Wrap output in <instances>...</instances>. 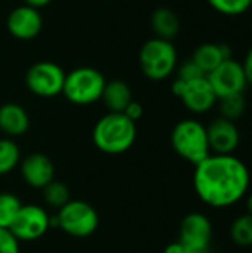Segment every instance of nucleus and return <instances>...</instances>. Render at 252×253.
<instances>
[{"label":"nucleus","instance_id":"obj_1","mask_svg":"<svg viewBox=\"0 0 252 253\" xmlns=\"http://www.w3.org/2000/svg\"><path fill=\"white\" fill-rule=\"evenodd\" d=\"M250 181L247 165L232 154H209L196 165L193 175L198 197L217 209L238 203L247 194Z\"/></svg>","mask_w":252,"mask_h":253},{"label":"nucleus","instance_id":"obj_2","mask_svg":"<svg viewBox=\"0 0 252 253\" xmlns=\"http://www.w3.org/2000/svg\"><path fill=\"white\" fill-rule=\"evenodd\" d=\"M137 139V126L123 113H107L92 130L95 147L105 154H122L128 151Z\"/></svg>","mask_w":252,"mask_h":253},{"label":"nucleus","instance_id":"obj_3","mask_svg":"<svg viewBox=\"0 0 252 253\" xmlns=\"http://www.w3.org/2000/svg\"><path fill=\"white\" fill-rule=\"evenodd\" d=\"M138 62L143 74L147 79L153 82H162L175 71L178 53L171 40L153 37L141 46Z\"/></svg>","mask_w":252,"mask_h":253},{"label":"nucleus","instance_id":"obj_4","mask_svg":"<svg viewBox=\"0 0 252 253\" xmlns=\"http://www.w3.org/2000/svg\"><path fill=\"white\" fill-rule=\"evenodd\" d=\"M171 144L180 157L195 166L211 154L206 127L195 119H186L175 125L171 133Z\"/></svg>","mask_w":252,"mask_h":253},{"label":"nucleus","instance_id":"obj_5","mask_svg":"<svg viewBox=\"0 0 252 253\" xmlns=\"http://www.w3.org/2000/svg\"><path fill=\"white\" fill-rule=\"evenodd\" d=\"M105 77L94 67H79L65 74L62 95L74 105H91L101 99Z\"/></svg>","mask_w":252,"mask_h":253},{"label":"nucleus","instance_id":"obj_6","mask_svg":"<svg viewBox=\"0 0 252 253\" xmlns=\"http://www.w3.org/2000/svg\"><path fill=\"white\" fill-rule=\"evenodd\" d=\"M55 224L68 236L88 237L95 233L100 224L97 211L83 200H70L53 218Z\"/></svg>","mask_w":252,"mask_h":253},{"label":"nucleus","instance_id":"obj_7","mask_svg":"<svg viewBox=\"0 0 252 253\" xmlns=\"http://www.w3.org/2000/svg\"><path fill=\"white\" fill-rule=\"evenodd\" d=\"M64 82L65 71L61 65L50 61L33 64L25 74V84L28 90L40 98H53L62 93Z\"/></svg>","mask_w":252,"mask_h":253},{"label":"nucleus","instance_id":"obj_8","mask_svg":"<svg viewBox=\"0 0 252 253\" xmlns=\"http://www.w3.org/2000/svg\"><path fill=\"white\" fill-rule=\"evenodd\" d=\"M172 93L178 96L183 101L184 107L195 114H203L209 111L218 101L206 77L195 79L190 82H183L177 79L172 83Z\"/></svg>","mask_w":252,"mask_h":253},{"label":"nucleus","instance_id":"obj_9","mask_svg":"<svg viewBox=\"0 0 252 253\" xmlns=\"http://www.w3.org/2000/svg\"><path fill=\"white\" fill-rule=\"evenodd\" d=\"M50 225V216L43 208L37 205H22L9 230L18 242H33L45 236Z\"/></svg>","mask_w":252,"mask_h":253},{"label":"nucleus","instance_id":"obj_10","mask_svg":"<svg viewBox=\"0 0 252 253\" xmlns=\"http://www.w3.org/2000/svg\"><path fill=\"white\" fill-rule=\"evenodd\" d=\"M208 82L211 83L217 98H224L229 95L244 93L245 87L248 86L242 64L232 59L221 62L214 71L206 76Z\"/></svg>","mask_w":252,"mask_h":253},{"label":"nucleus","instance_id":"obj_11","mask_svg":"<svg viewBox=\"0 0 252 253\" xmlns=\"http://www.w3.org/2000/svg\"><path fill=\"white\" fill-rule=\"evenodd\" d=\"M212 239V224L206 215L193 212L183 218L180 224L178 242L189 252H206Z\"/></svg>","mask_w":252,"mask_h":253},{"label":"nucleus","instance_id":"obj_12","mask_svg":"<svg viewBox=\"0 0 252 253\" xmlns=\"http://www.w3.org/2000/svg\"><path fill=\"white\" fill-rule=\"evenodd\" d=\"M43 27V18L39 9L21 4L12 9L6 18V28L9 34L18 40L36 39Z\"/></svg>","mask_w":252,"mask_h":253},{"label":"nucleus","instance_id":"obj_13","mask_svg":"<svg viewBox=\"0 0 252 253\" xmlns=\"http://www.w3.org/2000/svg\"><path fill=\"white\" fill-rule=\"evenodd\" d=\"M206 133L209 150L215 154H232L238 148L241 141V135L235 122L223 117L212 120L211 125L206 127Z\"/></svg>","mask_w":252,"mask_h":253},{"label":"nucleus","instance_id":"obj_14","mask_svg":"<svg viewBox=\"0 0 252 253\" xmlns=\"http://www.w3.org/2000/svg\"><path fill=\"white\" fill-rule=\"evenodd\" d=\"M21 176L27 185L43 190L55 178V168L52 160L42 153L28 154L21 162Z\"/></svg>","mask_w":252,"mask_h":253},{"label":"nucleus","instance_id":"obj_15","mask_svg":"<svg viewBox=\"0 0 252 253\" xmlns=\"http://www.w3.org/2000/svg\"><path fill=\"white\" fill-rule=\"evenodd\" d=\"M232 47L226 43H202L193 52L192 61L208 76L221 62L232 59Z\"/></svg>","mask_w":252,"mask_h":253},{"label":"nucleus","instance_id":"obj_16","mask_svg":"<svg viewBox=\"0 0 252 253\" xmlns=\"http://www.w3.org/2000/svg\"><path fill=\"white\" fill-rule=\"evenodd\" d=\"M30 127V117L24 107L6 102L0 107V130L9 138L24 135Z\"/></svg>","mask_w":252,"mask_h":253},{"label":"nucleus","instance_id":"obj_17","mask_svg":"<svg viewBox=\"0 0 252 253\" xmlns=\"http://www.w3.org/2000/svg\"><path fill=\"white\" fill-rule=\"evenodd\" d=\"M101 101L108 113H123L132 101V90L123 80H111L105 83Z\"/></svg>","mask_w":252,"mask_h":253},{"label":"nucleus","instance_id":"obj_18","mask_svg":"<svg viewBox=\"0 0 252 253\" xmlns=\"http://www.w3.org/2000/svg\"><path fill=\"white\" fill-rule=\"evenodd\" d=\"M150 25L156 37L172 40L180 31V18L171 7H157L151 13Z\"/></svg>","mask_w":252,"mask_h":253},{"label":"nucleus","instance_id":"obj_19","mask_svg":"<svg viewBox=\"0 0 252 253\" xmlns=\"http://www.w3.org/2000/svg\"><path fill=\"white\" fill-rule=\"evenodd\" d=\"M21 160V151L12 138L0 139V175L12 172Z\"/></svg>","mask_w":252,"mask_h":253},{"label":"nucleus","instance_id":"obj_20","mask_svg":"<svg viewBox=\"0 0 252 253\" xmlns=\"http://www.w3.org/2000/svg\"><path fill=\"white\" fill-rule=\"evenodd\" d=\"M230 237L233 243L242 248L252 246V216L245 213L238 216L230 227Z\"/></svg>","mask_w":252,"mask_h":253},{"label":"nucleus","instance_id":"obj_21","mask_svg":"<svg viewBox=\"0 0 252 253\" xmlns=\"http://www.w3.org/2000/svg\"><path fill=\"white\" fill-rule=\"evenodd\" d=\"M220 114L223 119H227L230 122H235L241 119L247 110V99L244 93L238 95H229L224 98H220Z\"/></svg>","mask_w":252,"mask_h":253},{"label":"nucleus","instance_id":"obj_22","mask_svg":"<svg viewBox=\"0 0 252 253\" xmlns=\"http://www.w3.org/2000/svg\"><path fill=\"white\" fill-rule=\"evenodd\" d=\"M43 200L48 206L61 209L65 203H68L71 200L70 190L64 182L53 179L43 188Z\"/></svg>","mask_w":252,"mask_h":253},{"label":"nucleus","instance_id":"obj_23","mask_svg":"<svg viewBox=\"0 0 252 253\" xmlns=\"http://www.w3.org/2000/svg\"><path fill=\"white\" fill-rule=\"evenodd\" d=\"M21 206L19 199L13 193H0V228H10Z\"/></svg>","mask_w":252,"mask_h":253},{"label":"nucleus","instance_id":"obj_24","mask_svg":"<svg viewBox=\"0 0 252 253\" xmlns=\"http://www.w3.org/2000/svg\"><path fill=\"white\" fill-rule=\"evenodd\" d=\"M209 6L221 15L238 16L251 7V0H208Z\"/></svg>","mask_w":252,"mask_h":253},{"label":"nucleus","instance_id":"obj_25","mask_svg":"<svg viewBox=\"0 0 252 253\" xmlns=\"http://www.w3.org/2000/svg\"><path fill=\"white\" fill-rule=\"evenodd\" d=\"M201 77H206V74L192 59L190 61H186L178 68V77L177 79H180L183 82H190V80L201 79Z\"/></svg>","mask_w":252,"mask_h":253},{"label":"nucleus","instance_id":"obj_26","mask_svg":"<svg viewBox=\"0 0 252 253\" xmlns=\"http://www.w3.org/2000/svg\"><path fill=\"white\" fill-rule=\"evenodd\" d=\"M0 253H19V242L7 228H0Z\"/></svg>","mask_w":252,"mask_h":253},{"label":"nucleus","instance_id":"obj_27","mask_svg":"<svg viewBox=\"0 0 252 253\" xmlns=\"http://www.w3.org/2000/svg\"><path fill=\"white\" fill-rule=\"evenodd\" d=\"M143 113H144L143 105H141L140 102L134 101V99L128 104V107H126V108H125V111H123V114H125L129 120H132L134 123L143 117Z\"/></svg>","mask_w":252,"mask_h":253},{"label":"nucleus","instance_id":"obj_28","mask_svg":"<svg viewBox=\"0 0 252 253\" xmlns=\"http://www.w3.org/2000/svg\"><path fill=\"white\" fill-rule=\"evenodd\" d=\"M242 68H244V73H245L247 83L252 86V47L248 50V53H247V56L244 59Z\"/></svg>","mask_w":252,"mask_h":253},{"label":"nucleus","instance_id":"obj_29","mask_svg":"<svg viewBox=\"0 0 252 253\" xmlns=\"http://www.w3.org/2000/svg\"><path fill=\"white\" fill-rule=\"evenodd\" d=\"M189 251L177 240V242H174V243H171V245H168L166 248H165V251L163 253H187Z\"/></svg>","mask_w":252,"mask_h":253},{"label":"nucleus","instance_id":"obj_30","mask_svg":"<svg viewBox=\"0 0 252 253\" xmlns=\"http://www.w3.org/2000/svg\"><path fill=\"white\" fill-rule=\"evenodd\" d=\"M52 0H24V4H28V6H33L36 9H40V7H45L50 3Z\"/></svg>","mask_w":252,"mask_h":253},{"label":"nucleus","instance_id":"obj_31","mask_svg":"<svg viewBox=\"0 0 252 253\" xmlns=\"http://www.w3.org/2000/svg\"><path fill=\"white\" fill-rule=\"evenodd\" d=\"M247 211H248V215L252 216V194H250L247 199Z\"/></svg>","mask_w":252,"mask_h":253},{"label":"nucleus","instance_id":"obj_32","mask_svg":"<svg viewBox=\"0 0 252 253\" xmlns=\"http://www.w3.org/2000/svg\"><path fill=\"white\" fill-rule=\"evenodd\" d=\"M187 253H206V252H187Z\"/></svg>","mask_w":252,"mask_h":253},{"label":"nucleus","instance_id":"obj_33","mask_svg":"<svg viewBox=\"0 0 252 253\" xmlns=\"http://www.w3.org/2000/svg\"><path fill=\"white\" fill-rule=\"evenodd\" d=\"M108 1H113V0H108Z\"/></svg>","mask_w":252,"mask_h":253},{"label":"nucleus","instance_id":"obj_34","mask_svg":"<svg viewBox=\"0 0 252 253\" xmlns=\"http://www.w3.org/2000/svg\"><path fill=\"white\" fill-rule=\"evenodd\" d=\"M251 6H252V0H251Z\"/></svg>","mask_w":252,"mask_h":253}]
</instances>
